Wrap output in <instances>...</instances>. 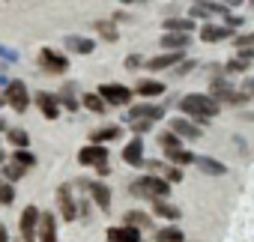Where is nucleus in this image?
<instances>
[{
	"mask_svg": "<svg viewBox=\"0 0 254 242\" xmlns=\"http://www.w3.org/2000/svg\"><path fill=\"white\" fill-rule=\"evenodd\" d=\"M180 111L183 114H189V117H194L197 123H206V120H212V117H218V111H221V105L206 93H189V96H183L180 99Z\"/></svg>",
	"mask_w": 254,
	"mask_h": 242,
	"instance_id": "1",
	"label": "nucleus"
},
{
	"mask_svg": "<svg viewBox=\"0 0 254 242\" xmlns=\"http://www.w3.org/2000/svg\"><path fill=\"white\" fill-rule=\"evenodd\" d=\"M129 191L135 197H147V200H165L171 194V182L159 174H147V177H138L135 182H129Z\"/></svg>",
	"mask_w": 254,
	"mask_h": 242,
	"instance_id": "2",
	"label": "nucleus"
},
{
	"mask_svg": "<svg viewBox=\"0 0 254 242\" xmlns=\"http://www.w3.org/2000/svg\"><path fill=\"white\" fill-rule=\"evenodd\" d=\"M39 221H42V209L24 206L21 221H18V230H21V239H24V242H36V239H39Z\"/></svg>",
	"mask_w": 254,
	"mask_h": 242,
	"instance_id": "3",
	"label": "nucleus"
},
{
	"mask_svg": "<svg viewBox=\"0 0 254 242\" xmlns=\"http://www.w3.org/2000/svg\"><path fill=\"white\" fill-rule=\"evenodd\" d=\"M6 105L12 111H18V114H24L30 108V93H27L24 81H9L6 84Z\"/></svg>",
	"mask_w": 254,
	"mask_h": 242,
	"instance_id": "4",
	"label": "nucleus"
},
{
	"mask_svg": "<svg viewBox=\"0 0 254 242\" xmlns=\"http://www.w3.org/2000/svg\"><path fill=\"white\" fill-rule=\"evenodd\" d=\"M165 117V108L162 105H153V102H141V105H132V111H129V120L132 123H156V120H162Z\"/></svg>",
	"mask_w": 254,
	"mask_h": 242,
	"instance_id": "5",
	"label": "nucleus"
},
{
	"mask_svg": "<svg viewBox=\"0 0 254 242\" xmlns=\"http://www.w3.org/2000/svg\"><path fill=\"white\" fill-rule=\"evenodd\" d=\"M78 162L87 165V168H102V165H108V147H105V144L81 147V150H78Z\"/></svg>",
	"mask_w": 254,
	"mask_h": 242,
	"instance_id": "6",
	"label": "nucleus"
},
{
	"mask_svg": "<svg viewBox=\"0 0 254 242\" xmlns=\"http://www.w3.org/2000/svg\"><path fill=\"white\" fill-rule=\"evenodd\" d=\"M96 93H99L108 105H129V102H132V90L123 87V84H102Z\"/></svg>",
	"mask_w": 254,
	"mask_h": 242,
	"instance_id": "7",
	"label": "nucleus"
},
{
	"mask_svg": "<svg viewBox=\"0 0 254 242\" xmlns=\"http://www.w3.org/2000/svg\"><path fill=\"white\" fill-rule=\"evenodd\" d=\"M39 66H42L45 72H51V75H63V72L69 69V57H63V54H57V51H51V48H42V51H39Z\"/></svg>",
	"mask_w": 254,
	"mask_h": 242,
	"instance_id": "8",
	"label": "nucleus"
},
{
	"mask_svg": "<svg viewBox=\"0 0 254 242\" xmlns=\"http://www.w3.org/2000/svg\"><path fill=\"white\" fill-rule=\"evenodd\" d=\"M57 203H60V215H63V221H78V203H75V197H72V185H60L57 188Z\"/></svg>",
	"mask_w": 254,
	"mask_h": 242,
	"instance_id": "9",
	"label": "nucleus"
},
{
	"mask_svg": "<svg viewBox=\"0 0 254 242\" xmlns=\"http://www.w3.org/2000/svg\"><path fill=\"white\" fill-rule=\"evenodd\" d=\"M168 126H171L174 135H180V138H186V141H197V138H200V126L191 123V120H186V117H174Z\"/></svg>",
	"mask_w": 254,
	"mask_h": 242,
	"instance_id": "10",
	"label": "nucleus"
},
{
	"mask_svg": "<svg viewBox=\"0 0 254 242\" xmlns=\"http://www.w3.org/2000/svg\"><path fill=\"white\" fill-rule=\"evenodd\" d=\"M84 185H87V191H90V197L99 209H111V188L102 180H87Z\"/></svg>",
	"mask_w": 254,
	"mask_h": 242,
	"instance_id": "11",
	"label": "nucleus"
},
{
	"mask_svg": "<svg viewBox=\"0 0 254 242\" xmlns=\"http://www.w3.org/2000/svg\"><path fill=\"white\" fill-rule=\"evenodd\" d=\"M108 242H144L141 239V230L138 227H129V224H114L108 227Z\"/></svg>",
	"mask_w": 254,
	"mask_h": 242,
	"instance_id": "12",
	"label": "nucleus"
},
{
	"mask_svg": "<svg viewBox=\"0 0 254 242\" xmlns=\"http://www.w3.org/2000/svg\"><path fill=\"white\" fill-rule=\"evenodd\" d=\"M36 108L42 111L45 120H57V117H60V99L51 96V93H45V90L36 93Z\"/></svg>",
	"mask_w": 254,
	"mask_h": 242,
	"instance_id": "13",
	"label": "nucleus"
},
{
	"mask_svg": "<svg viewBox=\"0 0 254 242\" xmlns=\"http://www.w3.org/2000/svg\"><path fill=\"white\" fill-rule=\"evenodd\" d=\"M183 57H186L183 51H168V54H156V57H150V60H147V69H153V72H162V69L180 66V60H183Z\"/></svg>",
	"mask_w": 254,
	"mask_h": 242,
	"instance_id": "14",
	"label": "nucleus"
},
{
	"mask_svg": "<svg viewBox=\"0 0 254 242\" xmlns=\"http://www.w3.org/2000/svg\"><path fill=\"white\" fill-rule=\"evenodd\" d=\"M123 162H126V165H132V168H141V165H144V141H141V138H132L129 144H126V150H123Z\"/></svg>",
	"mask_w": 254,
	"mask_h": 242,
	"instance_id": "15",
	"label": "nucleus"
},
{
	"mask_svg": "<svg viewBox=\"0 0 254 242\" xmlns=\"http://www.w3.org/2000/svg\"><path fill=\"white\" fill-rule=\"evenodd\" d=\"M39 242H57V218H54V212H42V221H39Z\"/></svg>",
	"mask_w": 254,
	"mask_h": 242,
	"instance_id": "16",
	"label": "nucleus"
},
{
	"mask_svg": "<svg viewBox=\"0 0 254 242\" xmlns=\"http://www.w3.org/2000/svg\"><path fill=\"white\" fill-rule=\"evenodd\" d=\"M189 42H191L189 33H165V36H162V48H165V51H186Z\"/></svg>",
	"mask_w": 254,
	"mask_h": 242,
	"instance_id": "17",
	"label": "nucleus"
},
{
	"mask_svg": "<svg viewBox=\"0 0 254 242\" xmlns=\"http://www.w3.org/2000/svg\"><path fill=\"white\" fill-rule=\"evenodd\" d=\"M165 156H168V162L171 165H177V168H186V165H194V153L191 150H183V147H174V150H165Z\"/></svg>",
	"mask_w": 254,
	"mask_h": 242,
	"instance_id": "18",
	"label": "nucleus"
},
{
	"mask_svg": "<svg viewBox=\"0 0 254 242\" xmlns=\"http://www.w3.org/2000/svg\"><path fill=\"white\" fill-rule=\"evenodd\" d=\"M194 165L200 168V174H209V177H224V174H227V168H224L221 162L209 159V156H197V159H194Z\"/></svg>",
	"mask_w": 254,
	"mask_h": 242,
	"instance_id": "19",
	"label": "nucleus"
},
{
	"mask_svg": "<svg viewBox=\"0 0 254 242\" xmlns=\"http://www.w3.org/2000/svg\"><path fill=\"white\" fill-rule=\"evenodd\" d=\"M66 48H69L72 54H93L96 42L87 39V36H66Z\"/></svg>",
	"mask_w": 254,
	"mask_h": 242,
	"instance_id": "20",
	"label": "nucleus"
},
{
	"mask_svg": "<svg viewBox=\"0 0 254 242\" xmlns=\"http://www.w3.org/2000/svg\"><path fill=\"white\" fill-rule=\"evenodd\" d=\"M123 224H129V227H138V230H144V227H150L153 224V218L144 212V209H129L123 215Z\"/></svg>",
	"mask_w": 254,
	"mask_h": 242,
	"instance_id": "21",
	"label": "nucleus"
},
{
	"mask_svg": "<svg viewBox=\"0 0 254 242\" xmlns=\"http://www.w3.org/2000/svg\"><path fill=\"white\" fill-rule=\"evenodd\" d=\"M200 39L203 42H224V39H230V30L227 27H218V24H203Z\"/></svg>",
	"mask_w": 254,
	"mask_h": 242,
	"instance_id": "22",
	"label": "nucleus"
},
{
	"mask_svg": "<svg viewBox=\"0 0 254 242\" xmlns=\"http://www.w3.org/2000/svg\"><path fill=\"white\" fill-rule=\"evenodd\" d=\"M153 209H156V215L159 218H168V221H180V206H174V203H168V200H153Z\"/></svg>",
	"mask_w": 254,
	"mask_h": 242,
	"instance_id": "23",
	"label": "nucleus"
},
{
	"mask_svg": "<svg viewBox=\"0 0 254 242\" xmlns=\"http://www.w3.org/2000/svg\"><path fill=\"white\" fill-rule=\"evenodd\" d=\"M156 242H186V236H183V230L177 224H168V227L156 230Z\"/></svg>",
	"mask_w": 254,
	"mask_h": 242,
	"instance_id": "24",
	"label": "nucleus"
},
{
	"mask_svg": "<svg viewBox=\"0 0 254 242\" xmlns=\"http://www.w3.org/2000/svg\"><path fill=\"white\" fill-rule=\"evenodd\" d=\"M24 174H27V168H21V165H15V162H6V165H3V171H0L3 182H12V185H15Z\"/></svg>",
	"mask_w": 254,
	"mask_h": 242,
	"instance_id": "25",
	"label": "nucleus"
},
{
	"mask_svg": "<svg viewBox=\"0 0 254 242\" xmlns=\"http://www.w3.org/2000/svg\"><path fill=\"white\" fill-rule=\"evenodd\" d=\"M81 102H84V108H87V111H93V114H105V111H108V102H105L99 93H84V99H81Z\"/></svg>",
	"mask_w": 254,
	"mask_h": 242,
	"instance_id": "26",
	"label": "nucleus"
},
{
	"mask_svg": "<svg viewBox=\"0 0 254 242\" xmlns=\"http://www.w3.org/2000/svg\"><path fill=\"white\" fill-rule=\"evenodd\" d=\"M123 132H120V126H105V129H96L90 138H93V144H108V141H117Z\"/></svg>",
	"mask_w": 254,
	"mask_h": 242,
	"instance_id": "27",
	"label": "nucleus"
},
{
	"mask_svg": "<svg viewBox=\"0 0 254 242\" xmlns=\"http://www.w3.org/2000/svg\"><path fill=\"white\" fill-rule=\"evenodd\" d=\"M165 30L168 33H189V30H194V21L191 18H168Z\"/></svg>",
	"mask_w": 254,
	"mask_h": 242,
	"instance_id": "28",
	"label": "nucleus"
},
{
	"mask_svg": "<svg viewBox=\"0 0 254 242\" xmlns=\"http://www.w3.org/2000/svg\"><path fill=\"white\" fill-rule=\"evenodd\" d=\"M165 93V84L162 81H141L138 84V96H147V99H156Z\"/></svg>",
	"mask_w": 254,
	"mask_h": 242,
	"instance_id": "29",
	"label": "nucleus"
},
{
	"mask_svg": "<svg viewBox=\"0 0 254 242\" xmlns=\"http://www.w3.org/2000/svg\"><path fill=\"white\" fill-rule=\"evenodd\" d=\"M6 135H9V144H12L15 150H27V147H30V138H27L24 129H9Z\"/></svg>",
	"mask_w": 254,
	"mask_h": 242,
	"instance_id": "30",
	"label": "nucleus"
},
{
	"mask_svg": "<svg viewBox=\"0 0 254 242\" xmlns=\"http://www.w3.org/2000/svg\"><path fill=\"white\" fill-rule=\"evenodd\" d=\"M12 162L15 165H21V168H36V156L30 153V150H12Z\"/></svg>",
	"mask_w": 254,
	"mask_h": 242,
	"instance_id": "31",
	"label": "nucleus"
},
{
	"mask_svg": "<svg viewBox=\"0 0 254 242\" xmlns=\"http://www.w3.org/2000/svg\"><path fill=\"white\" fill-rule=\"evenodd\" d=\"M96 30H99V36L108 39V42H117V39H120V33H117V27H114L111 21H96Z\"/></svg>",
	"mask_w": 254,
	"mask_h": 242,
	"instance_id": "32",
	"label": "nucleus"
},
{
	"mask_svg": "<svg viewBox=\"0 0 254 242\" xmlns=\"http://www.w3.org/2000/svg\"><path fill=\"white\" fill-rule=\"evenodd\" d=\"M12 203H15V185L0 182V206H12Z\"/></svg>",
	"mask_w": 254,
	"mask_h": 242,
	"instance_id": "33",
	"label": "nucleus"
},
{
	"mask_svg": "<svg viewBox=\"0 0 254 242\" xmlns=\"http://www.w3.org/2000/svg\"><path fill=\"white\" fill-rule=\"evenodd\" d=\"M248 69H251V63H245V60H239V57H233V60L224 63V72H227V75H239V72H248Z\"/></svg>",
	"mask_w": 254,
	"mask_h": 242,
	"instance_id": "34",
	"label": "nucleus"
},
{
	"mask_svg": "<svg viewBox=\"0 0 254 242\" xmlns=\"http://www.w3.org/2000/svg\"><path fill=\"white\" fill-rule=\"evenodd\" d=\"M180 141H183V138H180V135H174V132H162V135H159V144H162L165 150H174V147H183Z\"/></svg>",
	"mask_w": 254,
	"mask_h": 242,
	"instance_id": "35",
	"label": "nucleus"
},
{
	"mask_svg": "<svg viewBox=\"0 0 254 242\" xmlns=\"http://www.w3.org/2000/svg\"><path fill=\"white\" fill-rule=\"evenodd\" d=\"M162 174H165V180H168L171 185H174V182H183V168H177V165H168Z\"/></svg>",
	"mask_w": 254,
	"mask_h": 242,
	"instance_id": "36",
	"label": "nucleus"
},
{
	"mask_svg": "<svg viewBox=\"0 0 254 242\" xmlns=\"http://www.w3.org/2000/svg\"><path fill=\"white\" fill-rule=\"evenodd\" d=\"M57 99H60V105H63V108H69V111H78V105H81V99H75V96L69 93V87H66V93H63V96H57Z\"/></svg>",
	"mask_w": 254,
	"mask_h": 242,
	"instance_id": "37",
	"label": "nucleus"
},
{
	"mask_svg": "<svg viewBox=\"0 0 254 242\" xmlns=\"http://www.w3.org/2000/svg\"><path fill=\"white\" fill-rule=\"evenodd\" d=\"M233 45H236V51H239V48H254V33H242V36H236Z\"/></svg>",
	"mask_w": 254,
	"mask_h": 242,
	"instance_id": "38",
	"label": "nucleus"
},
{
	"mask_svg": "<svg viewBox=\"0 0 254 242\" xmlns=\"http://www.w3.org/2000/svg\"><path fill=\"white\" fill-rule=\"evenodd\" d=\"M191 69H194V60H183L180 66H174V75H177V78H186Z\"/></svg>",
	"mask_w": 254,
	"mask_h": 242,
	"instance_id": "39",
	"label": "nucleus"
},
{
	"mask_svg": "<svg viewBox=\"0 0 254 242\" xmlns=\"http://www.w3.org/2000/svg\"><path fill=\"white\" fill-rule=\"evenodd\" d=\"M236 57H239V60H245V63H251V60H254V48H239V51H236Z\"/></svg>",
	"mask_w": 254,
	"mask_h": 242,
	"instance_id": "40",
	"label": "nucleus"
},
{
	"mask_svg": "<svg viewBox=\"0 0 254 242\" xmlns=\"http://www.w3.org/2000/svg\"><path fill=\"white\" fill-rule=\"evenodd\" d=\"M150 129H153V123H141V120H138V123H132V132H138V135H144Z\"/></svg>",
	"mask_w": 254,
	"mask_h": 242,
	"instance_id": "41",
	"label": "nucleus"
},
{
	"mask_svg": "<svg viewBox=\"0 0 254 242\" xmlns=\"http://www.w3.org/2000/svg\"><path fill=\"white\" fill-rule=\"evenodd\" d=\"M141 63H144V60H141L138 54H132V57H126V69H138Z\"/></svg>",
	"mask_w": 254,
	"mask_h": 242,
	"instance_id": "42",
	"label": "nucleus"
},
{
	"mask_svg": "<svg viewBox=\"0 0 254 242\" xmlns=\"http://www.w3.org/2000/svg\"><path fill=\"white\" fill-rule=\"evenodd\" d=\"M0 57H3V60H18V54L12 48H3V45H0Z\"/></svg>",
	"mask_w": 254,
	"mask_h": 242,
	"instance_id": "43",
	"label": "nucleus"
},
{
	"mask_svg": "<svg viewBox=\"0 0 254 242\" xmlns=\"http://www.w3.org/2000/svg\"><path fill=\"white\" fill-rule=\"evenodd\" d=\"M227 24H230V27H239V24H242V18H239V15H227Z\"/></svg>",
	"mask_w": 254,
	"mask_h": 242,
	"instance_id": "44",
	"label": "nucleus"
},
{
	"mask_svg": "<svg viewBox=\"0 0 254 242\" xmlns=\"http://www.w3.org/2000/svg\"><path fill=\"white\" fill-rule=\"evenodd\" d=\"M96 174H99V177H108V174H111V165H102V168H96Z\"/></svg>",
	"mask_w": 254,
	"mask_h": 242,
	"instance_id": "45",
	"label": "nucleus"
},
{
	"mask_svg": "<svg viewBox=\"0 0 254 242\" xmlns=\"http://www.w3.org/2000/svg\"><path fill=\"white\" fill-rule=\"evenodd\" d=\"M242 93H248V96L254 93V78H248V81H245V90H242Z\"/></svg>",
	"mask_w": 254,
	"mask_h": 242,
	"instance_id": "46",
	"label": "nucleus"
},
{
	"mask_svg": "<svg viewBox=\"0 0 254 242\" xmlns=\"http://www.w3.org/2000/svg\"><path fill=\"white\" fill-rule=\"evenodd\" d=\"M221 3H224L227 9H233V6H239V3H242V0H221Z\"/></svg>",
	"mask_w": 254,
	"mask_h": 242,
	"instance_id": "47",
	"label": "nucleus"
},
{
	"mask_svg": "<svg viewBox=\"0 0 254 242\" xmlns=\"http://www.w3.org/2000/svg\"><path fill=\"white\" fill-rule=\"evenodd\" d=\"M0 242H9V233H6V227L0 224Z\"/></svg>",
	"mask_w": 254,
	"mask_h": 242,
	"instance_id": "48",
	"label": "nucleus"
},
{
	"mask_svg": "<svg viewBox=\"0 0 254 242\" xmlns=\"http://www.w3.org/2000/svg\"><path fill=\"white\" fill-rule=\"evenodd\" d=\"M126 6H132V3H150V0H123Z\"/></svg>",
	"mask_w": 254,
	"mask_h": 242,
	"instance_id": "49",
	"label": "nucleus"
},
{
	"mask_svg": "<svg viewBox=\"0 0 254 242\" xmlns=\"http://www.w3.org/2000/svg\"><path fill=\"white\" fill-rule=\"evenodd\" d=\"M0 165H6V153L3 150H0Z\"/></svg>",
	"mask_w": 254,
	"mask_h": 242,
	"instance_id": "50",
	"label": "nucleus"
},
{
	"mask_svg": "<svg viewBox=\"0 0 254 242\" xmlns=\"http://www.w3.org/2000/svg\"><path fill=\"white\" fill-rule=\"evenodd\" d=\"M0 129H6V123H3V117H0Z\"/></svg>",
	"mask_w": 254,
	"mask_h": 242,
	"instance_id": "51",
	"label": "nucleus"
},
{
	"mask_svg": "<svg viewBox=\"0 0 254 242\" xmlns=\"http://www.w3.org/2000/svg\"><path fill=\"white\" fill-rule=\"evenodd\" d=\"M248 3H251V6H254V0H248Z\"/></svg>",
	"mask_w": 254,
	"mask_h": 242,
	"instance_id": "52",
	"label": "nucleus"
},
{
	"mask_svg": "<svg viewBox=\"0 0 254 242\" xmlns=\"http://www.w3.org/2000/svg\"><path fill=\"white\" fill-rule=\"evenodd\" d=\"M0 182H3V177H0Z\"/></svg>",
	"mask_w": 254,
	"mask_h": 242,
	"instance_id": "53",
	"label": "nucleus"
}]
</instances>
